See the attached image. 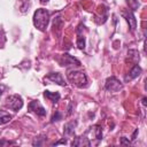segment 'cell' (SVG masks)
I'll list each match as a JSON object with an SVG mask.
<instances>
[{"label":"cell","mask_w":147,"mask_h":147,"mask_svg":"<svg viewBox=\"0 0 147 147\" xmlns=\"http://www.w3.org/2000/svg\"><path fill=\"white\" fill-rule=\"evenodd\" d=\"M49 23V13L44 8H39L33 14V25L41 32L46 31Z\"/></svg>","instance_id":"obj_1"},{"label":"cell","mask_w":147,"mask_h":147,"mask_svg":"<svg viewBox=\"0 0 147 147\" xmlns=\"http://www.w3.org/2000/svg\"><path fill=\"white\" fill-rule=\"evenodd\" d=\"M67 77L69 79V82L75 85L76 87H79V88H83V87H86L87 86V77L86 75L83 72V71H77V70H69L67 72Z\"/></svg>","instance_id":"obj_2"},{"label":"cell","mask_w":147,"mask_h":147,"mask_svg":"<svg viewBox=\"0 0 147 147\" xmlns=\"http://www.w3.org/2000/svg\"><path fill=\"white\" fill-rule=\"evenodd\" d=\"M6 107H8L9 109H11L14 111H18L23 107V99H22V96L18 95V94L9 95L6 99Z\"/></svg>","instance_id":"obj_3"},{"label":"cell","mask_w":147,"mask_h":147,"mask_svg":"<svg viewBox=\"0 0 147 147\" xmlns=\"http://www.w3.org/2000/svg\"><path fill=\"white\" fill-rule=\"evenodd\" d=\"M57 62L62 67H70V65H77V67H79L80 65V62L77 59H75L74 56H71L70 54H68V53H64V54L60 55L57 57Z\"/></svg>","instance_id":"obj_4"},{"label":"cell","mask_w":147,"mask_h":147,"mask_svg":"<svg viewBox=\"0 0 147 147\" xmlns=\"http://www.w3.org/2000/svg\"><path fill=\"white\" fill-rule=\"evenodd\" d=\"M105 87H106L107 91H110V92H119L123 88V84L116 77L113 76V77L107 78L106 84H105Z\"/></svg>","instance_id":"obj_5"},{"label":"cell","mask_w":147,"mask_h":147,"mask_svg":"<svg viewBox=\"0 0 147 147\" xmlns=\"http://www.w3.org/2000/svg\"><path fill=\"white\" fill-rule=\"evenodd\" d=\"M28 108H29V111L34 113V114L38 115V116H45V115H46V109L41 106V103H40L38 100L31 101V102L29 103Z\"/></svg>","instance_id":"obj_6"},{"label":"cell","mask_w":147,"mask_h":147,"mask_svg":"<svg viewBox=\"0 0 147 147\" xmlns=\"http://www.w3.org/2000/svg\"><path fill=\"white\" fill-rule=\"evenodd\" d=\"M122 15L125 17L126 22L129 23V26H130L131 31H134L137 29V20H136V17L133 15V11H131L129 9L127 10H123L122 11Z\"/></svg>","instance_id":"obj_7"},{"label":"cell","mask_w":147,"mask_h":147,"mask_svg":"<svg viewBox=\"0 0 147 147\" xmlns=\"http://www.w3.org/2000/svg\"><path fill=\"white\" fill-rule=\"evenodd\" d=\"M46 79H48V80H51V82H53V83H55L60 86H65L67 85L65 80L63 79V77L60 72H51L46 76Z\"/></svg>","instance_id":"obj_8"},{"label":"cell","mask_w":147,"mask_h":147,"mask_svg":"<svg viewBox=\"0 0 147 147\" xmlns=\"http://www.w3.org/2000/svg\"><path fill=\"white\" fill-rule=\"evenodd\" d=\"M71 146H75V147H84V146H86V147H88V146H91V141L85 136H80V137H76L72 140Z\"/></svg>","instance_id":"obj_9"},{"label":"cell","mask_w":147,"mask_h":147,"mask_svg":"<svg viewBox=\"0 0 147 147\" xmlns=\"http://www.w3.org/2000/svg\"><path fill=\"white\" fill-rule=\"evenodd\" d=\"M140 74H141V68H140L138 64L133 65V68L130 70V72L125 76V82H130V80H132V79L137 78Z\"/></svg>","instance_id":"obj_10"},{"label":"cell","mask_w":147,"mask_h":147,"mask_svg":"<svg viewBox=\"0 0 147 147\" xmlns=\"http://www.w3.org/2000/svg\"><path fill=\"white\" fill-rule=\"evenodd\" d=\"M44 96L46 99H48L49 101H52L53 103H56L60 100V98H61L59 92H51V91H45L44 92Z\"/></svg>","instance_id":"obj_11"},{"label":"cell","mask_w":147,"mask_h":147,"mask_svg":"<svg viewBox=\"0 0 147 147\" xmlns=\"http://www.w3.org/2000/svg\"><path fill=\"white\" fill-rule=\"evenodd\" d=\"M76 122H68L65 125H64V134L65 136H74L75 133V126H76Z\"/></svg>","instance_id":"obj_12"},{"label":"cell","mask_w":147,"mask_h":147,"mask_svg":"<svg viewBox=\"0 0 147 147\" xmlns=\"http://www.w3.org/2000/svg\"><path fill=\"white\" fill-rule=\"evenodd\" d=\"M11 119V115L6 113L5 110H0V124H6Z\"/></svg>","instance_id":"obj_13"},{"label":"cell","mask_w":147,"mask_h":147,"mask_svg":"<svg viewBox=\"0 0 147 147\" xmlns=\"http://www.w3.org/2000/svg\"><path fill=\"white\" fill-rule=\"evenodd\" d=\"M30 6H31L30 0H21L20 1V9H21L22 13H26L29 10Z\"/></svg>","instance_id":"obj_14"},{"label":"cell","mask_w":147,"mask_h":147,"mask_svg":"<svg viewBox=\"0 0 147 147\" xmlns=\"http://www.w3.org/2000/svg\"><path fill=\"white\" fill-rule=\"evenodd\" d=\"M94 132V138L98 139V140H101L102 139V127L99 126V125H95L93 127H91Z\"/></svg>","instance_id":"obj_15"},{"label":"cell","mask_w":147,"mask_h":147,"mask_svg":"<svg viewBox=\"0 0 147 147\" xmlns=\"http://www.w3.org/2000/svg\"><path fill=\"white\" fill-rule=\"evenodd\" d=\"M125 1L127 3L129 8L131 9V11H134L139 8V1L138 0H125Z\"/></svg>","instance_id":"obj_16"},{"label":"cell","mask_w":147,"mask_h":147,"mask_svg":"<svg viewBox=\"0 0 147 147\" xmlns=\"http://www.w3.org/2000/svg\"><path fill=\"white\" fill-rule=\"evenodd\" d=\"M76 44H77V47H78L79 49H84V48H85V38H84L83 36H78Z\"/></svg>","instance_id":"obj_17"},{"label":"cell","mask_w":147,"mask_h":147,"mask_svg":"<svg viewBox=\"0 0 147 147\" xmlns=\"http://www.w3.org/2000/svg\"><path fill=\"white\" fill-rule=\"evenodd\" d=\"M61 119H62V114H61L59 110H56V111L54 113V115L52 116L51 122H52V123H54V122H59V121H61Z\"/></svg>","instance_id":"obj_18"},{"label":"cell","mask_w":147,"mask_h":147,"mask_svg":"<svg viewBox=\"0 0 147 147\" xmlns=\"http://www.w3.org/2000/svg\"><path fill=\"white\" fill-rule=\"evenodd\" d=\"M44 140H45V137H44V136H40V137H38V138H36V139L33 140L32 145H33V146H41V145L44 144Z\"/></svg>","instance_id":"obj_19"},{"label":"cell","mask_w":147,"mask_h":147,"mask_svg":"<svg viewBox=\"0 0 147 147\" xmlns=\"http://www.w3.org/2000/svg\"><path fill=\"white\" fill-rule=\"evenodd\" d=\"M15 142L13 141H8V140H0V146H6V145H13Z\"/></svg>","instance_id":"obj_20"},{"label":"cell","mask_w":147,"mask_h":147,"mask_svg":"<svg viewBox=\"0 0 147 147\" xmlns=\"http://www.w3.org/2000/svg\"><path fill=\"white\" fill-rule=\"evenodd\" d=\"M121 144H122V145H130L131 142H130V140H127L125 137H123V138H121Z\"/></svg>","instance_id":"obj_21"},{"label":"cell","mask_w":147,"mask_h":147,"mask_svg":"<svg viewBox=\"0 0 147 147\" xmlns=\"http://www.w3.org/2000/svg\"><path fill=\"white\" fill-rule=\"evenodd\" d=\"M65 144H67V140H65V139H62V140H60V141L54 142V144H53V146H57V145H65Z\"/></svg>","instance_id":"obj_22"},{"label":"cell","mask_w":147,"mask_h":147,"mask_svg":"<svg viewBox=\"0 0 147 147\" xmlns=\"http://www.w3.org/2000/svg\"><path fill=\"white\" fill-rule=\"evenodd\" d=\"M7 87H6V85H3V84H0V96L2 95V93H3V91L6 90Z\"/></svg>","instance_id":"obj_23"},{"label":"cell","mask_w":147,"mask_h":147,"mask_svg":"<svg viewBox=\"0 0 147 147\" xmlns=\"http://www.w3.org/2000/svg\"><path fill=\"white\" fill-rule=\"evenodd\" d=\"M137 134H138V129H137V130H136V131L133 132V134H132L131 139H132V140H136V138H137Z\"/></svg>","instance_id":"obj_24"},{"label":"cell","mask_w":147,"mask_h":147,"mask_svg":"<svg viewBox=\"0 0 147 147\" xmlns=\"http://www.w3.org/2000/svg\"><path fill=\"white\" fill-rule=\"evenodd\" d=\"M39 1H40V3L46 5V3H48V1H49V0H39Z\"/></svg>","instance_id":"obj_25"},{"label":"cell","mask_w":147,"mask_h":147,"mask_svg":"<svg viewBox=\"0 0 147 147\" xmlns=\"http://www.w3.org/2000/svg\"><path fill=\"white\" fill-rule=\"evenodd\" d=\"M142 103H144V106H146V98L142 99Z\"/></svg>","instance_id":"obj_26"}]
</instances>
